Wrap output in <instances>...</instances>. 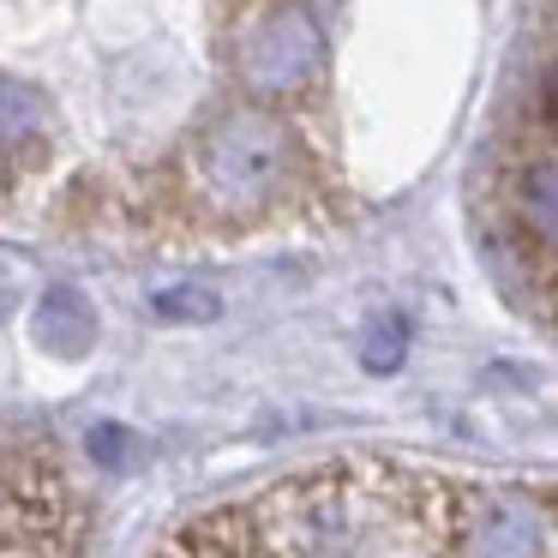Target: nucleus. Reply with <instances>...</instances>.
Listing matches in <instances>:
<instances>
[{"mask_svg":"<svg viewBox=\"0 0 558 558\" xmlns=\"http://www.w3.org/2000/svg\"><path fill=\"white\" fill-rule=\"evenodd\" d=\"M157 558H558V522L541 474L349 450L198 510Z\"/></svg>","mask_w":558,"mask_h":558,"instance_id":"nucleus-1","label":"nucleus"},{"mask_svg":"<svg viewBox=\"0 0 558 558\" xmlns=\"http://www.w3.org/2000/svg\"><path fill=\"white\" fill-rule=\"evenodd\" d=\"M85 553V498L54 450L31 426L0 433V558H78Z\"/></svg>","mask_w":558,"mask_h":558,"instance_id":"nucleus-2","label":"nucleus"}]
</instances>
